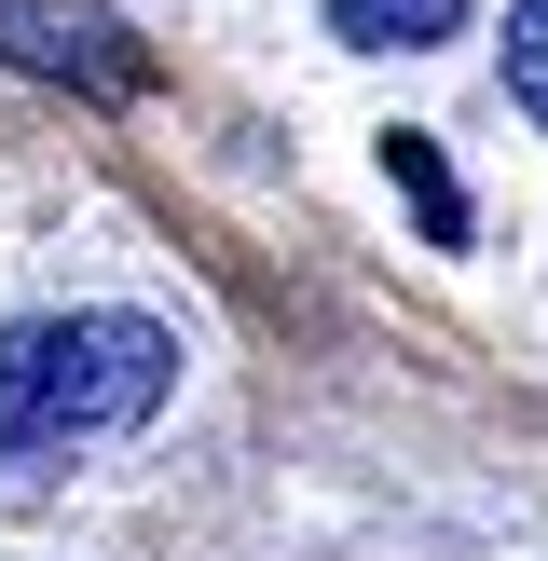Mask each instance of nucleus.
Returning <instances> with one entry per match:
<instances>
[{
  "label": "nucleus",
  "instance_id": "f257e3e1",
  "mask_svg": "<svg viewBox=\"0 0 548 561\" xmlns=\"http://www.w3.org/2000/svg\"><path fill=\"white\" fill-rule=\"evenodd\" d=\"M179 383L151 316H27L0 329V507H42L69 438H137Z\"/></svg>",
  "mask_w": 548,
  "mask_h": 561
},
{
  "label": "nucleus",
  "instance_id": "f03ea898",
  "mask_svg": "<svg viewBox=\"0 0 548 561\" xmlns=\"http://www.w3.org/2000/svg\"><path fill=\"white\" fill-rule=\"evenodd\" d=\"M0 55L42 82H69V96H137L151 82V55L124 42V14H96V0H0Z\"/></svg>",
  "mask_w": 548,
  "mask_h": 561
},
{
  "label": "nucleus",
  "instance_id": "7ed1b4c3",
  "mask_svg": "<svg viewBox=\"0 0 548 561\" xmlns=\"http://www.w3.org/2000/svg\"><path fill=\"white\" fill-rule=\"evenodd\" d=\"M329 27H343L356 55H438L466 27V0H329Z\"/></svg>",
  "mask_w": 548,
  "mask_h": 561
},
{
  "label": "nucleus",
  "instance_id": "20e7f679",
  "mask_svg": "<svg viewBox=\"0 0 548 561\" xmlns=\"http://www.w3.org/2000/svg\"><path fill=\"white\" fill-rule=\"evenodd\" d=\"M384 179L411 192L425 247H466V192H453V164H438V137H425V124H384Z\"/></svg>",
  "mask_w": 548,
  "mask_h": 561
},
{
  "label": "nucleus",
  "instance_id": "39448f33",
  "mask_svg": "<svg viewBox=\"0 0 548 561\" xmlns=\"http://www.w3.org/2000/svg\"><path fill=\"white\" fill-rule=\"evenodd\" d=\"M507 96H521V124H548V0H507Z\"/></svg>",
  "mask_w": 548,
  "mask_h": 561
}]
</instances>
